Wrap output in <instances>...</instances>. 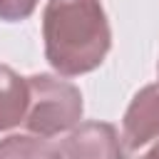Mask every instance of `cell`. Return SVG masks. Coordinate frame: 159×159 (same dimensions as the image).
Segmentation results:
<instances>
[{"instance_id":"cell-7","label":"cell","mask_w":159,"mask_h":159,"mask_svg":"<svg viewBox=\"0 0 159 159\" xmlns=\"http://www.w3.org/2000/svg\"><path fill=\"white\" fill-rule=\"evenodd\" d=\"M37 7V0H0V20L20 22L27 20Z\"/></svg>"},{"instance_id":"cell-8","label":"cell","mask_w":159,"mask_h":159,"mask_svg":"<svg viewBox=\"0 0 159 159\" xmlns=\"http://www.w3.org/2000/svg\"><path fill=\"white\" fill-rule=\"evenodd\" d=\"M139 159H159V142H157V144H154L144 157H139Z\"/></svg>"},{"instance_id":"cell-1","label":"cell","mask_w":159,"mask_h":159,"mask_svg":"<svg viewBox=\"0 0 159 159\" xmlns=\"http://www.w3.org/2000/svg\"><path fill=\"white\" fill-rule=\"evenodd\" d=\"M42 40L50 67L62 77L97 70L109 47L112 30L99 0H47Z\"/></svg>"},{"instance_id":"cell-4","label":"cell","mask_w":159,"mask_h":159,"mask_svg":"<svg viewBox=\"0 0 159 159\" xmlns=\"http://www.w3.org/2000/svg\"><path fill=\"white\" fill-rule=\"evenodd\" d=\"M152 139H159V82L142 87L122 117V144L127 154Z\"/></svg>"},{"instance_id":"cell-6","label":"cell","mask_w":159,"mask_h":159,"mask_svg":"<svg viewBox=\"0 0 159 159\" xmlns=\"http://www.w3.org/2000/svg\"><path fill=\"white\" fill-rule=\"evenodd\" d=\"M0 159H62V154L45 137L10 134L0 139Z\"/></svg>"},{"instance_id":"cell-3","label":"cell","mask_w":159,"mask_h":159,"mask_svg":"<svg viewBox=\"0 0 159 159\" xmlns=\"http://www.w3.org/2000/svg\"><path fill=\"white\" fill-rule=\"evenodd\" d=\"M62 159H127L122 134L109 122H80L62 142Z\"/></svg>"},{"instance_id":"cell-9","label":"cell","mask_w":159,"mask_h":159,"mask_svg":"<svg viewBox=\"0 0 159 159\" xmlns=\"http://www.w3.org/2000/svg\"><path fill=\"white\" fill-rule=\"evenodd\" d=\"M157 72H159V62H157Z\"/></svg>"},{"instance_id":"cell-5","label":"cell","mask_w":159,"mask_h":159,"mask_svg":"<svg viewBox=\"0 0 159 159\" xmlns=\"http://www.w3.org/2000/svg\"><path fill=\"white\" fill-rule=\"evenodd\" d=\"M30 107L27 77H20L12 67L0 65V132H7L25 122Z\"/></svg>"},{"instance_id":"cell-2","label":"cell","mask_w":159,"mask_h":159,"mask_svg":"<svg viewBox=\"0 0 159 159\" xmlns=\"http://www.w3.org/2000/svg\"><path fill=\"white\" fill-rule=\"evenodd\" d=\"M30 87V107L25 114V127L35 137H57L62 132H72L84 112L82 92L55 75H32L27 77Z\"/></svg>"}]
</instances>
